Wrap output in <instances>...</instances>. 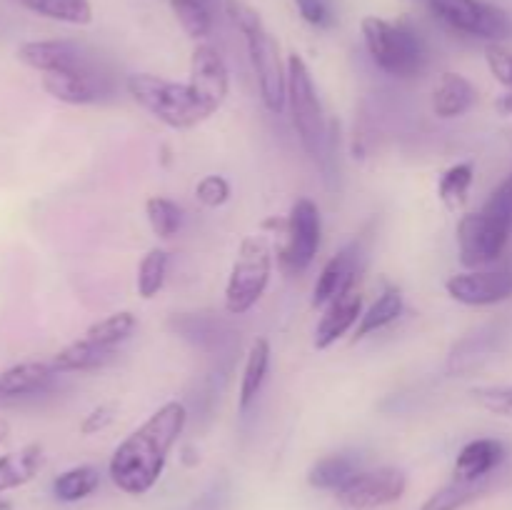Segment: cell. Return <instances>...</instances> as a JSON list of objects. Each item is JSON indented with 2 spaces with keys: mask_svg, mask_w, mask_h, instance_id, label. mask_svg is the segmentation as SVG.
<instances>
[{
  "mask_svg": "<svg viewBox=\"0 0 512 510\" xmlns=\"http://www.w3.org/2000/svg\"><path fill=\"white\" fill-rule=\"evenodd\" d=\"M188 425V408L180 400L160 405L140 428L115 448L108 463L110 480L128 495H143L163 475L168 455Z\"/></svg>",
  "mask_w": 512,
  "mask_h": 510,
  "instance_id": "obj_1",
  "label": "cell"
},
{
  "mask_svg": "<svg viewBox=\"0 0 512 510\" xmlns=\"http://www.w3.org/2000/svg\"><path fill=\"white\" fill-rule=\"evenodd\" d=\"M225 13L245 40L250 68H253L255 83H258L260 103L265 105L268 113L280 115L288 105V65H283L280 60L278 40L270 35V30L263 25V18L250 5L240 3V0H228Z\"/></svg>",
  "mask_w": 512,
  "mask_h": 510,
  "instance_id": "obj_2",
  "label": "cell"
},
{
  "mask_svg": "<svg viewBox=\"0 0 512 510\" xmlns=\"http://www.w3.org/2000/svg\"><path fill=\"white\" fill-rule=\"evenodd\" d=\"M360 30H363L370 60L383 73L408 80L423 73L425 65H428V48H425L423 35L408 20L390 23L378 15H365Z\"/></svg>",
  "mask_w": 512,
  "mask_h": 510,
  "instance_id": "obj_3",
  "label": "cell"
},
{
  "mask_svg": "<svg viewBox=\"0 0 512 510\" xmlns=\"http://www.w3.org/2000/svg\"><path fill=\"white\" fill-rule=\"evenodd\" d=\"M125 88L140 108L173 130L195 128L210 118V110L195 98L188 83H173L150 73H133L125 80Z\"/></svg>",
  "mask_w": 512,
  "mask_h": 510,
  "instance_id": "obj_4",
  "label": "cell"
},
{
  "mask_svg": "<svg viewBox=\"0 0 512 510\" xmlns=\"http://www.w3.org/2000/svg\"><path fill=\"white\" fill-rule=\"evenodd\" d=\"M273 278V248L265 235H248L240 240L225 283V310L230 315H243L258 305Z\"/></svg>",
  "mask_w": 512,
  "mask_h": 510,
  "instance_id": "obj_5",
  "label": "cell"
},
{
  "mask_svg": "<svg viewBox=\"0 0 512 510\" xmlns=\"http://www.w3.org/2000/svg\"><path fill=\"white\" fill-rule=\"evenodd\" d=\"M288 105L293 128L310 158H320L325 143V115L315 90L313 75L303 55H288Z\"/></svg>",
  "mask_w": 512,
  "mask_h": 510,
  "instance_id": "obj_6",
  "label": "cell"
},
{
  "mask_svg": "<svg viewBox=\"0 0 512 510\" xmlns=\"http://www.w3.org/2000/svg\"><path fill=\"white\" fill-rule=\"evenodd\" d=\"M430 13L458 33L500 43L512 38V20L503 8L485 0H425Z\"/></svg>",
  "mask_w": 512,
  "mask_h": 510,
  "instance_id": "obj_7",
  "label": "cell"
},
{
  "mask_svg": "<svg viewBox=\"0 0 512 510\" xmlns=\"http://www.w3.org/2000/svg\"><path fill=\"white\" fill-rule=\"evenodd\" d=\"M510 230V220L488 213V210L463 215L458 223V250L465 268L478 270L498 260L508 245Z\"/></svg>",
  "mask_w": 512,
  "mask_h": 510,
  "instance_id": "obj_8",
  "label": "cell"
},
{
  "mask_svg": "<svg viewBox=\"0 0 512 510\" xmlns=\"http://www.w3.org/2000/svg\"><path fill=\"white\" fill-rule=\"evenodd\" d=\"M323 218L310 198H298L285 220V245L280 248V265L285 273H303L310 268L320 250Z\"/></svg>",
  "mask_w": 512,
  "mask_h": 510,
  "instance_id": "obj_9",
  "label": "cell"
},
{
  "mask_svg": "<svg viewBox=\"0 0 512 510\" xmlns=\"http://www.w3.org/2000/svg\"><path fill=\"white\" fill-rule=\"evenodd\" d=\"M408 490V478L398 468L358 470L345 485L335 490V500L350 510H373L400 500Z\"/></svg>",
  "mask_w": 512,
  "mask_h": 510,
  "instance_id": "obj_10",
  "label": "cell"
},
{
  "mask_svg": "<svg viewBox=\"0 0 512 510\" xmlns=\"http://www.w3.org/2000/svg\"><path fill=\"white\" fill-rule=\"evenodd\" d=\"M190 90H193L195 98L210 110V115L215 110H220V105L225 103L230 93V73L228 65H225L223 55L208 43H200L193 50V58H190Z\"/></svg>",
  "mask_w": 512,
  "mask_h": 510,
  "instance_id": "obj_11",
  "label": "cell"
},
{
  "mask_svg": "<svg viewBox=\"0 0 512 510\" xmlns=\"http://www.w3.org/2000/svg\"><path fill=\"white\" fill-rule=\"evenodd\" d=\"M445 290L463 305H495L512 298V273L508 270H468L448 278Z\"/></svg>",
  "mask_w": 512,
  "mask_h": 510,
  "instance_id": "obj_12",
  "label": "cell"
},
{
  "mask_svg": "<svg viewBox=\"0 0 512 510\" xmlns=\"http://www.w3.org/2000/svg\"><path fill=\"white\" fill-rule=\"evenodd\" d=\"M18 60L43 75L90 68L85 50L73 40H30L18 48Z\"/></svg>",
  "mask_w": 512,
  "mask_h": 510,
  "instance_id": "obj_13",
  "label": "cell"
},
{
  "mask_svg": "<svg viewBox=\"0 0 512 510\" xmlns=\"http://www.w3.org/2000/svg\"><path fill=\"white\" fill-rule=\"evenodd\" d=\"M55 375L58 370L45 360H25V363L10 365L8 370L0 373V408H8V405L43 393L53 383Z\"/></svg>",
  "mask_w": 512,
  "mask_h": 510,
  "instance_id": "obj_14",
  "label": "cell"
},
{
  "mask_svg": "<svg viewBox=\"0 0 512 510\" xmlns=\"http://www.w3.org/2000/svg\"><path fill=\"white\" fill-rule=\"evenodd\" d=\"M360 318H363V295L353 285V288L343 290L333 303L325 305L323 318H320L318 328H315V348L328 350L350 328H355L360 323Z\"/></svg>",
  "mask_w": 512,
  "mask_h": 510,
  "instance_id": "obj_15",
  "label": "cell"
},
{
  "mask_svg": "<svg viewBox=\"0 0 512 510\" xmlns=\"http://www.w3.org/2000/svg\"><path fill=\"white\" fill-rule=\"evenodd\" d=\"M43 90L55 100L68 105H93L108 93L105 80L93 68L75 70V73H48L43 75Z\"/></svg>",
  "mask_w": 512,
  "mask_h": 510,
  "instance_id": "obj_16",
  "label": "cell"
},
{
  "mask_svg": "<svg viewBox=\"0 0 512 510\" xmlns=\"http://www.w3.org/2000/svg\"><path fill=\"white\" fill-rule=\"evenodd\" d=\"M508 450L505 443L498 438H475L468 445H463V450L455 458L453 475L455 480H463V483H480V480H488V475L498 468L505 460Z\"/></svg>",
  "mask_w": 512,
  "mask_h": 510,
  "instance_id": "obj_17",
  "label": "cell"
},
{
  "mask_svg": "<svg viewBox=\"0 0 512 510\" xmlns=\"http://www.w3.org/2000/svg\"><path fill=\"white\" fill-rule=\"evenodd\" d=\"M355 268H358V250L355 245H348V248L340 250L338 255L328 260L320 270L318 280L313 285V308H325L328 303H333L343 290L353 288L355 285Z\"/></svg>",
  "mask_w": 512,
  "mask_h": 510,
  "instance_id": "obj_18",
  "label": "cell"
},
{
  "mask_svg": "<svg viewBox=\"0 0 512 510\" xmlns=\"http://www.w3.org/2000/svg\"><path fill=\"white\" fill-rule=\"evenodd\" d=\"M478 100L475 85L460 73H443L433 90V113L440 120H453L468 113Z\"/></svg>",
  "mask_w": 512,
  "mask_h": 510,
  "instance_id": "obj_19",
  "label": "cell"
},
{
  "mask_svg": "<svg viewBox=\"0 0 512 510\" xmlns=\"http://www.w3.org/2000/svg\"><path fill=\"white\" fill-rule=\"evenodd\" d=\"M270 370V340L268 338H255L250 343L248 360H245L243 378H240V393H238V410L248 413L250 405L258 400L260 390H263L265 378Z\"/></svg>",
  "mask_w": 512,
  "mask_h": 510,
  "instance_id": "obj_20",
  "label": "cell"
},
{
  "mask_svg": "<svg viewBox=\"0 0 512 510\" xmlns=\"http://www.w3.org/2000/svg\"><path fill=\"white\" fill-rule=\"evenodd\" d=\"M43 445L30 443L15 453L0 455V493L30 483L43 468Z\"/></svg>",
  "mask_w": 512,
  "mask_h": 510,
  "instance_id": "obj_21",
  "label": "cell"
},
{
  "mask_svg": "<svg viewBox=\"0 0 512 510\" xmlns=\"http://www.w3.org/2000/svg\"><path fill=\"white\" fill-rule=\"evenodd\" d=\"M115 358V350L100 348V345L90 343L88 338H78L60 348L58 353L50 358L53 368L58 373H85V370H98L105 363Z\"/></svg>",
  "mask_w": 512,
  "mask_h": 510,
  "instance_id": "obj_22",
  "label": "cell"
},
{
  "mask_svg": "<svg viewBox=\"0 0 512 510\" xmlns=\"http://www.w3.org/2000/svg\"><path fill=\"white\" fill-rule=\"evenodd\" d=\"M403 308H405L403 293H400L398 288H385L383 293L378 295V300H375V303L365 310L363 318H360V323L355 325L353 340H363V338H368V335L378 333V330L388 328L390 323H395V320L403 315Z\"/></svg>",
  "mask_w": 512,
  "mask_h": 510,
  "instance_id": "obj_23",
  "label": "cell"
},
{
  "mask_svg": "<svg viewBox=\"0 0 512 510\" xmlns=\"http://www.w3.org/2000/svg\"><path fill=\"white\" fill-rule=\"evenodd\" d=\"M25 10L40 15V18L58 20L70 25H88L93 20V5L90 0H18Z\"/></svg>",
  "mask_w": 512,
  "mask_h": 510,
  "instance_id": "obj_24",
  "label": "cell"
},
{
  "mask_svg": "<svg viewBox=\"0 0 512 510\" xmlns=\"http://www.w3.org/2000/svg\"><path fill=\"white\" fill-rule=\"evenodd\" d=\"M358 473V460L353 455H325L308 470V483L318 490H338Z\"/></svg>",
  "mask_w": 512,
  "mask_h": 510,
  "instance_id": "obj_25",
  "label": "cell"
},
{
  "mask_svg": "<svg viewBox=\"0 0 512 510\" xmlns=\"http://www.w3.org/2000/svg\"><path fill=\"white\" fill-rule=\"evenodd\" d=\"M100 485V473L93 465H78L53 480V495L60 503H78L93 495Z\"/></svg>",
  "mask_w": 512,
  "mask_h": 510,
  "instance_id": "obj_26",
  "label": "cell"
},
{
  "mask_svg": "<svg viewBox=\"0 0 512 510\" xmlns=\"http://www.w3.org/2000/svg\"><path fill=\"white\" fill-rule=\"evenodd\" d=\"M138 328V320L130 310H118V313L108 315V318L98 320V323L90 325L88 330L83 333V338H88L90 343L100 345V348L115 350L120 343L130 338Z\"/></svg>",
  "mask_w": 512,
  "mask_h": 510,
  "instance_id": "obj_27",
  "label": "cell"
},
{
  "mask_svg": "<svg viewBox=\"0 0 512 510\" xmlns=\"http://www.w3.org/2000/svg\"><path fill=\"white\" fill-rule=\"evenodd\" d=\"M475 168L473 163H455L440 175L438 180V198L448 210H460L468 203L470 188H473Z\"/></svg>",
  "mask_w": 512,
  "mask_h": 510,
  "instance_id": "obj_28",
  "label": "cell"
},
{
  "mask_svg": "<svg viewBox=\"0 0 512 510\" xmlns=\"http://www.w3.org/2000/svg\"><path fill=\"white\" fill-rule=\"evenodd\" d=\"M168 265L170 255L165 248H150L148 253L143 255V260H140L138 265V278H135L140 298L150 300L163 290L165 278H168Z\"/></svg>",
  "mask_w": 512,
  "mask_h": 510,
  "instance_id": "obj_29",
  "label": "cell"
},
{
  "mask_svg": "<svg viewBox=\"0 0 512 510\" xmlns=\"http://www.w3.org/2000/svg\"><path fill=\"white\" fill-rule=\"evenodd\" d=\"M485 490H488V483H485V480H480V483L453 480V483L445 485V488L435 490V493L420 505V510H460L468 503H473V500H478Z\"/></svg>",
  "mask_w": 512,
  "mask_h": 510,
  "instance_id": "obj_30",
  "label": "cell"
},
{
  "mask_svg": "<svg viewBox=\"0 0 512 510\" xmlns=\"http://www.w3.org/2000/svg\"><path fill=\"white\" fill-rule=\"evenodd\" d=\"M145 215H148L150 230L160 240H170L183 225V208L165 195H153L145 200Z\"/></svg>",
  "mask_w": 512,
  "mask_h": 510,
  "instance_id": "obj_31",
  "label": "cell"
},
{
  "mask_svg": "<svg viewBox=\"0 0 512 510\" xmlns=\"http://www.w3.org/2000/svg\"><path fill=\"white\" fill-rule=\"evenodd\" d=\"M173 15L178 18L180 28L193 40H205L213 33V8L200 0H170Z\"/></svg>",
  "mask_w": 512,
  "mask_h": 510,
  "instance_id": "obj_32",
  "label": "cell"
},
{
  "mask_svg": "<svg viewBox=\"0 0 512 510\" xmlns=\"http://www.w3.org/2000/svg\"><path fill=\"white\" fill-rule=\"evenodd\" d=\"M470 395L488 413L512 418V385H483V388H475Z\"/></svg>",
  "mask_w": 512,
  "mask_h": 510,
  "instance_id": "obj_33",
  "label": "cell"
},
{
  "mask_svg": "<svg viewBox=\"0 0 512 510\" xmlns=\"http://www.w3.org/2000/svg\"><path fill=\"white\" fill-rule=\"evenodd\" d=\"M230 183L223 175H205V178L198 180L195 185V200L205 208H223L230 200Z\"/></svg>",
  "mask_w": 512,
  "mask_h": 510,
  "instance_id": "obj_34",
  "label": "cell"
},
{
  "mask_svg": "<svg viewBox=\"0 0 512 510\" xmlns=\"http://www.w3.org/2000/svg\"><path fill=\"white\" fill-rule=\"evenodd\" d=\"M295 5H298V13L303 15L305 23L315 25V28H330L335 23L330 0H295Z\"/></svg>",
  "mask_w": 512,
  "mask_h": 510,
  "instance_id": "obj_35",
  "label": "cell"
},
{
  "mask_svg": "<svg viewBox=\"0 0 512 510\" xmlns=\"http://www.w3.org/2000/svg\"><path fill=\"white\" fill-rule=\"evenodd\" d=\"M485 60H488L490 73L495 75L500 85L512 90V53L510 50L500 48V45H488L485 50Z\"/></svg>",
  "mask_w": 512,
  "mask_h": 510,
  "instance_id": "obj_36",
  "label": "cell"
},
{
  "mask_svg": "<svg viewBox=\"0 0 512 510\" xmlns=\"http://www.w3.org/2000/svg\"><path fill=\"white\" fill-rule=\"evenodd\" d=\"M483 210H488V213L493 215H500V218L510 220L512 223V175H508V178H505L503 183L490 193L488 203L483 205Z\"/></svg>",
  "mask_w": 512,
  "mask_h": 510,
  "instance_id": "obj_37",
  "label": "cell"
},
{
  "mask_svg": "<svg viewBox=\"0 0 512 510\" xmlns=\"http://www.w3.org/2000/svg\"><path fill=\"white\" fill-rule=\"evenodd\" d=\"M113 418H115V405L113 403L98 405V408H93L83 418V423H80V433H83V435L100 433V430H105L110 423H113Z\"/></svg>",
  "mask_w": 512,
  "mask_h": 510,
  "instance_id": "obj_38",
  "label": "cell"
},
{
  "mask_svg": "<svg viewBox=\"0 0 512 510\" xmlns=\"http://www.w3.org/2000/svg\"><path fill=\"white\" fill-rule=\"evenodd\" d=\"M495 110L500 115H512V90H505L498 100H495Z\"/></svg>",
  "mask_w": 512,
  "mask_h": 510,
  "instance_id": "obj_39",
  "label": "cell"
},
{
  "mask_svg": "<svg viewBox=\"0 0 512 510\" xmlns=\"http://www.w3.org/2000/svg\"><path fill=\"white\" fill-rule=\"evenodd\" d=\"M8 435H10V423L5 418H0V443L8 440Z\"/></svg>",
  "mask_w": 512,
  "mask_h": 510,
  "instance_id": "obj_40",
  "label": "cell"
},
{
  "mask_svg": "<svg viewBox=\"0 0 512 510\" xmlns=\"http://www.w3.org/2000/svg\"><path fill=\"white\" fill-rule=\"evenodd\" d=\"M200 3H205V5H210V8H213V3H215V0H200Z\"/></svg>",
  "mask_w": 512,
  "mask_h": 510,
  "instance_id": "obj_41",
  "label": "cell"
},
{
  "mask_svg": "<svg viewBox=\"0 0 512 510\" xmlns=\"http://www.w3.org/2000/svg\"><path fill=\"white\" fill-rule=\"evenodd\" d=\"M0 510H8V503H3V500H0Z\"/></svg>",
  "mask_w": 512,
  "mask_h": 510,
  "instance_id": "obj_42",
  "label": "cell"
}]
</instances>
